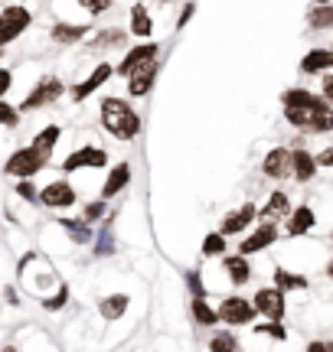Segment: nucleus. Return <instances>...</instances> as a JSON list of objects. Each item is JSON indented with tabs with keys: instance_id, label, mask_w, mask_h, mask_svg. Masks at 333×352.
I'll return each instance as SVG.
<instances>
[{
	"instance_id": "36",
	"label": "nucleus",
	"mask_w": 333,
	"mask_h": 352,
	"mask_svg": "<svg viewBox=\"0 0 333 352\" xmlns=\"http://www.w3.org/2000/svg\"><path fill=\"white\" fill-rule=\"evenodd\" d=\"M105 215V202H92L85 206V222H95V219H102Z\"/></svg>"
},
{
	"instance_id": "24",
	"label": "nucleus",
	"mask_w": 333,
	"mask_h": 352,
	"mask_svg": "<svg viewBox=\"0 0 333 352\" xmlns=\"http://www.w3.org/2000/svg\"><path fill=\"white\" fill-rule=\"evenodd\" d=\"M89 33V26H69V23H56L52 26V39L56 43H76Z\"/></svg>"
},
{
	"instance_id": "21",
	"label": "nucleus",
	"mask_w": 333,
	"mask_h": 352,
	"mask_svg": "<svg viewBox=\"0 0 333 352\" xmlns=\"http://www.w3.org/2000/svg\"><path fill=\"white\" fill-rule=\"evenodd\" d=\"M314 173H317V157H310L308 151H294V176L297 179L308 183Z\"/></svg>"
},
{
	"instance_id": "25",
	"label": "nucleus",
	"mask_w": 333,
	"mask_h": 352,
	"mask_svg": "<svg viewBox=\"0 0 333 352\" xmlns=\"http://www.w3.org/2000/svg\"><path fill=\"white\" fill-rule=\"evenodd\" d=\"M59 134H63V131H59L56 124H50L46 131H39V134H36V140H33V147H36L39 153H46V157H50L52 147H56V140H59Z\"/></svg>"
},
{
	"instance_id": "31",
	"label": "nucleus",
	"mask_w": 333,
	"mask_h": 352,
	"mask_svg": "<svg viewBox=\"0 0 333 352\" xmlns=\"http://www.w3.org/2000/svg\"><path fill=\"white\" fill-rule=\"evenodd\" d=\"M226 252V235L222 232H213L203 239V254H222Z\"/></svg>"
},
{
	"instance_id": "46",
	"label": "nucleus",
	"mask_w": 333,
	"mask_h": 352,
	"mask_svg": "<svg viewBox=\"0 0 333 352\" xmlns=\"http://www.w3.org/2000/svg\"><path fill=\"white\" fill-rule=\"evenodd\" d=\"M3 352H17V349H3Z\"/></svg>"
},
{
	"instance_id": "26",
	"label": "nucleus",
	"mask_w": 333,
	"mask_h": 352,
	"mask_svg": "<svg viewBox=\"0 0 333 352\" xmlns=\"http://www.w3.org/2000/svg\"><path fill=\"white\" fill-rule=\"evenodd\" d=\"M59 222H63V228L65 232H69V235H72V239L78 241V245H85V241L92 239V232H89V222H85V219H59Z\"/></svg>"
},
{
	"instance_id": "29",
	"label": "nucleus",
	"mask_w": 333,
	"mask_h": 352,
	"mask_svg": "<svg viewBox=\"0 0 333 352\" xmlns=\"http://www.w3.org/2000/svg\"><path fill=\"white\" fill-rule=\"evenodd\" d=\"M310 26H314V30L333 26V7H317V10H310Z\"/></svg>"
},
{
	"instance_id": "37",
	"label": "nucleus",
	"mask_w": 333,
	"mask_h": 352,
	"mask_svg": "<svg viewBox=\"0 0 333 352\" xmlns=\"http://www.w3.org/2000/svg\"><path fill=\"white\" fill-rule=\"evenodd\" d=\"M17 192H20V196H23L26 202H33V199H36V189H33V183H30V179H20V186H17Z\"/></svg>"
},
{
	"instance_id": "42",
	"label": "nucleus",
	"mask_w": 333,
	"mask_h": 352,
	"mask_svg": "<svg viewBox=\"0 0 333 352\" xmlns=\"http://www.w3.org/2000/svg\"><path fill=\"white\" fill-rule=\"evenodd\" d=\"M193 10H196V7H193V3H186V7H183V13H180V23L177 26H186V20L193 16Z\"/></svg>"
},
{
	"instance_id": "8",
	"label": "nucleus",
	"mask_w": 333,
	"mask_h": 352,
	"mask_svg": "<svg viewBox=\"0 0 333 352\" xmlns=\"http://www.w3.org/2000/svg\"><path fill=\"white\" fill-rule=\"evenodd\" d=\"M261 173L271 176V179H284L288 173H294V153L284 151V147H275V151L265 157V164H261Z\"/></svg>"
},
{
	"instance_id": "5",
	"label": "nucleus",
	"mask_w": 333,
	"mask_h": 352,
	"mask_svg": "<svg viewBox=\"0 0 333 352\" xmlns=\"http://www.w3.org/2000/svg\"><path fill=\"white\" fill-rule=\"evenodd\" d=\"M252 316H255V303L242 300V297H226L219 307V323L242 327V323H252Z\"/></svg>"
},
{
	"instance_id": "6",
	"label": "nucleus",
	"mask_w": 333,
	"mask_h": 352,
	"mask_svg": "<svg viewBox=\"0 0 333 352\" xmlns=\"http://www.w3.org/2000/svg\"><path fill=\"white\" fill-rule=\"evenodd\" d=\"M255 310L258 314H265L271 320V323H281L284 320V290L278 287H265L255 294Z\"/></svg>"
},
{
	"instance_id": "35",
	"label": "nucleus",
	"mask_w": 333,
	"mask_h": 352,
	"mask_svg": "<svg viewBox=\"0 0 333 352\" xmlns=\"http://www.w3.org/2000/svg\"><path fill=\"white\" fill-rule=\"evenodd\" d=\"M65 300H69V287H59V294H56V297H52V300H46L43 303V307H46V310H59V307H65Z\"/></svg>"
},
{
	"instance_id": "1",
	"label": "nucleus",
	"mask_w": 333,
	"mask_h": 352,
	"mask_svg": "<svg viewBox=\"0 0 333 352\" xmlns=\"http://www.w3.org/2000/svg\"><path fill=\"white\" fill-rule=\"evenodd\" d=\"M284 108H288V121L294 127H304V131H330L333 127V108L323 98L310 95V91H301V88H291L284 95Z\"/></svg>"
},
{
	"instance_id": "27",
	"label": "nucleus",
	"mask_w": 333,
	"mask_h": 352,
	"mask_svg": "<svg viewBox=\"0 0 333 352\" xmlns=\"http://www.w3.org/2000/svg\"><path fill=\"white\" fill-rule=\"evenodd\" d=\"M193 316H196L200 327H213V323H219V314L206 300H193Z\"/></svg>"
},
{
	"instance_id": "34",
	"label": "nucleus",
	"mask_w": 333,
	"mask_h": 352,
	"mask_svg": "<svg viewBox=\"0 0 333 352\" xmlns=\"http://www.w3.org/2000/svg\"><path fill=\"white\" fill-rule=\"evenodd\" d=\"M20 121V114H17V108H10L7 101H0V124H7V127H13Z\"/></svg>"
},
{
	"instance_id": "16",
	"label": "nucleus",
	"mask_w": 333,
	"mask_h": 352,
	"mask_svg": "<svg viewBox=\"0 0 333 352\" xmlns=\"http://www.w3.org/2000/svg\"><path fill=\"white\" fill-rule=\"evenodd\" d=\"M157 43H141V46H134V50L128 52V59H125V63H121V72H125V76H128L131 69H134V65H141V63H147V59H157Z\"/></svg>"
},
{
	"instance_id": "13",
	"label": "nucleus",
	"mask_w": 333,
	"mask_h": 352,
	"mask_svg": "<svg viewBox=\"0 0 333 352\" xmlns=\"http://www.w3.org/2000/svg\"><path fill=\"white\" fill-rule=\"evenodd\" d=\"M255 206H252V202H248V206H242V209H239V212H229L226 215V219H222V228H219V232H222V235H235V232H242L245 226H248V222H252V219H255Z\"/></svg>"
},
{
	"instance_id": "18",
	"label": "nucleus",
	"mask_w": 333,
	"mask_h": 352,
	"mask_svg": "<svg viewBox=\"0 0 333 352\" xmlns=\"http://www.w3.org/2000/svg\"><path fill=\"white\" fill-rule=\"evenodd\" d=\"M333 65V52L330 50H310L304 59H301V69L304 72H323Z\"/></svg>"
},
{
	"instance_id": "9",
	"label": "nucleus",
	"mask_w": 333,
	"mask_h": 352,
	"mask_svg": "<svg viewBox=\"0 0 333 352\" xmlns=\"http://www.w3.org/2000/svg\"><path fill=\"white\" fill-rule=\"evenodd\" d=\"M154 78H157V59H147V63L141 65H134L128 72V82H131V95H147L151 91V85H154Z\"/></svg>"
},
{
	"instance_id": "30",
	"label": "nucleus",
	"mask_w": 333,
	"mask_h": 352,
	"mask_svg": "<svg viewBox=\"0 0 333 352\" xmlns=\"http://www.w3.org/2000/svg\"><path fill=\"white\" fill-rule=\"evenodd\" d=\"M209 349L213 352H239V340H235L232 333H219L216 340L209 342Z\"/></svg>"
},
{
	"instance_id": "17",
	"label": "nucleus",
	"mask_w": 333,
	"mask_h": 352,
	"mask_svg": "<svg viewBox=\"0 0 333 352\" xmlns=\"http://www.w3.org/2000/svg\"><path fill=\"white\" fill-rule=\"evenodd\" d=\"M291 212V202H288V192H271V199L265 202V209H261V219H284V215Z\"/></svg>"
},
{
	"instance_id": "4",
	"label": "nucleus",
	"mask_w": 333,
	"mask_h": 352,
	"mask_svg": "<svg viewBox=\"0 0 333 352\" xmlns=\"http://www.w3.org/2000/svg\"><path fill=\"white\" fill-rule=\"evenodd\" d=\"M30 26V10L26 7H7L0 13V46H7L10 39H17Z\"/></svg>"
},
{
	"instance_id": "45",
	"label": "nucleus",
	"mask_w": 333,
	"mask_h": 352,
	"mask_svg": "<svg viewBox=\"0 0 333 352\" xmlns=\"http://www.w3.org/2000/svg\"><path fill=\"white\" fill-rule=\"evenodd\" d=\"M327 271H330V280H333V264H330V267H327Z\"/></svg>"
},
{
	"instance_id": "44",
	"label": "nucleus",
	"mask_w": 333,
	"mask_h": 352,
	"mask_svg": "<svg viewBox=\"0 0 333 352\" xmlns=\"http://www.w3.org/2000/svg\"><path fill=\"white\" fill-rule=\"evenodd\" d=\"M323 95H327V98H333V76L323 78Z\"/></svg>"
},
{
	"instance_id": "28",
	"label": "nucleus",
	"mask_w": 333,
	"mask_h": 352,
	"mask_svg": "<svg viewBox=\"0 0 333 352\" xmlns=\"http://www.w3.org/2000/svg\"><path fill=\"white\" fill-rule=\"evenodd\" d=\"M275 287L288 294V290L308 287V280H304V277H297V274H288V271H275Z\"/></svg>"
},
{
	"instance_id": "20",
	"label": "nucleus",
	"mask_w": 333,
	"mask_h": 352,
	"mask_svg": "<svg viewBox=\"0 0 333 352\" xmlns=\"http://www.w3.org/2000/svg\"><path fill=\"white\" fill-rule=\"evenodd\" d=\"M151 13H147V7L144 3H138V7H131V33L134 36H151Z\"/></svg>"
},
{
	"instance_id": "47",
	"label": "nucleus",
	"mask_w": 333,
	"mask_h": 352,
	"mask_svg": "<svg viewBox=\"0 0 333 352\" xmlns=\"http://www.w3.org/2000/svg\"><path fill=\"white\" fill-rule=\"evenodd\" d=\"M317 3H327V0H317Z\"/></svg>"
},
{
	"instance_id": "12",
	"label": "nucleus",
	"mask_w": 333,
	"mask_h": 352,
	"mask_svg": "<svg viewBox=\"0 0 333 352\" xmlns=\"http://www.w3.org/2000/svg\"><path fill=\"white\" fill-rule=\"evenodd\" d=\"M275 239H278V228H275V222H265V226H258L255 232H252V235H248V239L239 245V252H242V254L265 252V248H268Z\"/></svg>"
},
{
	"instance_id": "15",
	"label": "nucleus",
	"mask_w": 333,
	"mask_h": 352,
	"mask_svg": "<svg viewBox=\"0 0 333 352\" xmlns=\"http://www.w3.org/2000/svg\"><path fill=\"white\" fill-rule=\"evenodd\" d=\"M108 76H111V65H98V69H95V72H92L89 78H85V82H82V85H76L72 88V98L76 101H85L92 95V91H95V88L102 85V82H108Z\"/></svg>"
},
{
	"instance_id": "3",
	"label": "nucleus",
	"mask_w": 333,
	"mask_h": 352,
	"mask_svg": "<svg viewBox=\"0 0 333 352\" xmlns=\"http://www.w3.org/2000/svg\"><path fill=\"white\" fill-rule=\"evenodd\" d=\"M46 153H39L33 144L30 147H23V151H17V153H10V160H7V173L10 176H17V179H30V176H36L43 166H46Z\"/></svg>"
},
{
	"instance_id": "19",
	"label": "nucleus",
	"mask_w": 333,
	"mask_h": 352,
	"mask_svg": "<svg viewBox=\"0 0 333 352\" xmlns=\"http://www.w3.org/2000/svg\"><path fill=\"white\" fill-rule=\"evenodd\" d=\"M310 226H314V209H310V206H301V209L291 212L288 235H304V232H310Z\"/></svg>"
},
{
	"instance_id": "43",
	"label": "nucleus",
	"mask_w": 333,
	"mask_h": 352,
	"mask_svg": "<svg viewBox=\"0 0 333 352\" xmlns=\"http://www.w3.org/2000/svg\"><path fill=\"white\" fill-rule=\"evenodd\" d=\"M308 352H333V346H327V342H310Z\"/></svg>"
},
{
	"instance_id": "2",
	"label": "nucleus",
	"mask_w": 333,
	"mask_h": 352,
	"mask_svg": "<svg viewBox=\"0 0 333 352\" xmlns=\"http://www.w3.org/2000/svg\"><path fill=\"white\" fill-rule=\"evenodd\" d=\"M102 124L121 140H131L141 131V118L128 108V101L121 98H105L102 101Z\"/></svg>"
},
{
	"instance_id": "40",
	"label": "nucleus",
	"mask_w": 333,
	"mask_h": 352,
	"mask_svg": "<svg viewBox=\"0 0 333 352\" xmlns=\"http://www.w3.org/2000/svg\"><path fill=\"white\" fill-rule=\"evenodd\" d=\"M10 85H13V76H10V69H0V98L10 91Z\"/></svg>"
},
{
	"instance_id": "14",
	"label": "nucleus",
	"mask_w": 333,
	"mask_h": 352,
	"mask_svg": "<svg viewBox=\"0 0 333 352\" xmlns=\"http://www.w3.org/2000/svg\"><path fill=\"white\" fill-rule=\"evenodd\" d=\"M131 183V166L128 164H118L111 173H108V179H105V189H102V199H111V196H118L121 189Z\"/></svg>"
},
{
	"instance_id": "39",
	"label": "nucleus",
	"mask_w": 333,
	"mask_h": 352,
	"mask_svg": "<svg viewBox=\"0 0 333 352\" xmlns=\"http://www.w3.org/2000/svg\"><path fill=\"white\" fill-rule=\"evenodd\" d=\"M258 333H268V336H275V340H284V336H288L281 323H268V327H258Z\"/></svg>"
},
{
	"instance_id": "32",
	"label": "nucleus",
	"mask_w": 333,
	"mask_h": 352,
	"mask_svg": "<svg viewBox=\"0 0 333 352\" xmlns=\"http://www.w3.org/2000/svg\"><path fill=\"white\" fill-rule=\"evenodd\" d=\"M115 252V239H111V222H105L102 235H98V245H95V254L102 258V254H111Z\"/></svg>"
},
{
	"instance_id": "10",
	"label": "nucleus",
	"mask_w": 333,
	"mask_h": 352,
	"mask_svg": "<svg viewBox=\"0 0 333 352\" xmlns=\"http://www.w3.org/2000/svg\"><path fill=\"white\" fill-rule=\"evenodd\" d=\"M39 199H43V206H50V209H65V206L76 202V189L69 186L65 179H56V183H50V186L39 192Z\"/></svg>"
},
{
	"instance_id": "33",
	"label": "nucleus",
	"mask_w": 333,
	"mask_h": 352,
	"mask_svg": "<svg viewBox=\"0 0 333 352\" xmlns=\"http://www.w3.org/2000/svg\"><path fill=\"white\" fill-rule=\"evenodd\" d=\"M121 43H125V33H121V30H105L102 36L95 39L98 50H102V46H121Z\"/></svg>"
},
{
	"instance_id": "22",
	"label": "nucleus",
	"mask_w": 333,
	"mask_h": 352,
	"mask_svg": "<svg viewBox=\"0 0 333 352\" xmlns=\"http://www.w3.org/2000/svg\"><path fill=\"white\" fill-rule=\"evenodd\" d=\"M98 310H102L105 320H118V316H125V310H128V297L125 294H111V297H105L98 303Z\"/></svg>"
},
{
	"instance_id": "7",
	"label": "nucleus",
	"mask_w": 333,
	"mask_h": 352,
	"mask_svg": "<svg viewBox=\"0 0 333 352\" xmlns=\"http://www.w3.org/2000/svg\"><path fill=\"white\" fill-rule=\"evenodd\" d=\"M63 95V82L59 78H52V76H46L43 82H39L30 95H26V101H23V111H33V108H43V104H50V101H56Z\"/></svg>"
},
{
	"instance_id": "41",
	"label": "nucleus",
	"mask_w": 333,
	"mask_h": 352,
	"mask_svg": "<svg viewBox=\"0 0 333 352\" xmlns=\"http://www.w3.org/2000/svg\"><path fill=\"white\" fill-rule=\"evenodd\" d=\"M317 164H321V166H333V147H327V151L317 157Z\"/></svg>"
},
{
	"instance_id": "23",
	"label": "nucleus",
	"mask_w": 333,
	"mask_h": 352,
	"mask_svg": "<svg viewBox=\"0 0 333 352\" xmlns=\"http://www.w3.org/2000/svg\"><path fill=\"white\" fill-rule=\"evenodd\" d=\"M222 267H226V274L232 277V284H245V280H248V261H245V254H232V258H226Z\"/></svg>"
},
{
	"instance_id": "38",
	"label": "nucleus",
	"mask_w": 333,
	"mask_h": 352,
	"mask_svg": "<svg viewBox=\"0 0 333 352\" xmlns=\"http://www.w3.org/2000/svg\"><path fill=\"white\" fill-rule=\"evenodd\" d=\"M82 7H89L92 13H102V10H108L111 7V0H78Z\"/></svg>"
},
{
	"instance_id": "11",
	"label": "nucleus",
	"mask_w": 333,
	"mask_h": 352,
	"mask_svg": "<svg viewBox=\"0 0 333 352\" xmlns=\"http://www.w3.org/2000/svg\"><path fill=\"white\" fill-rule=\"evenodd\" d=\"M108 164V157H105V151H98V147H82V151L69 153L65 157L63 170L65 173H76V170H85V166H105Z\"/></svg>"
}]
</instances>
